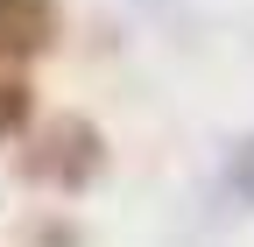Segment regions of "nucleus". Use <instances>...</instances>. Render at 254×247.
<instances>
[{"instance_id":"nucleus-4","label":"nucleus","mask_w":254,"mask_h":247,"mask_svg":"<svg viewBox=\"0 0 254 247\" xmlns=\"http://www.w3.org/2000/svg\"><path fill=\"white\" fill-rule=\"evenodd\" d=\"M226 191H233L240 205H254V134H240V141L226 148Z\"/></svg>"},{"instance_id":"nucleus-3","label":"nucleus","mask_w":254,"mask_h":247,"mask_svg":"<svg viewBox=\"0 0 254 247\" xmlns=\"http://www.w3.org/2000/svg\"><path fill=\"white\" fill-rule=\"evenodd\" d=\"M28 120H36V85L21 71H0V141L28 134Z\"/></svg>"},{"instance_id":"nucleus-1","label":"nucleus","mask_w":254,"mask_h":247,"mask_svg":"<svg viewBox=\"0 0 254 247\" xmlns=\"http://www.w3.org/2000/svg\"><path fill=\"white\" fill-rule=\"evenodd\" d=\"M106 170V134L92 127L85 113H64L43 127V141L28 148V177L50 184V191H85L92 177Z\"/></svg>"},{"instance_id":"nucleus-2","label":"nucleus","mask_w":254,"mask_h":247,"mask_svg":"<svg viewBox=\"0 0 254 247\" xmlns=\"http://www.w3.org/2000/svg\"><path fill=\"white\" fill-rule=\"evenodd\" d=\"M64 36V7L57 0H0V71H21L50 57Z\"/></svg>"}]
</instances>
